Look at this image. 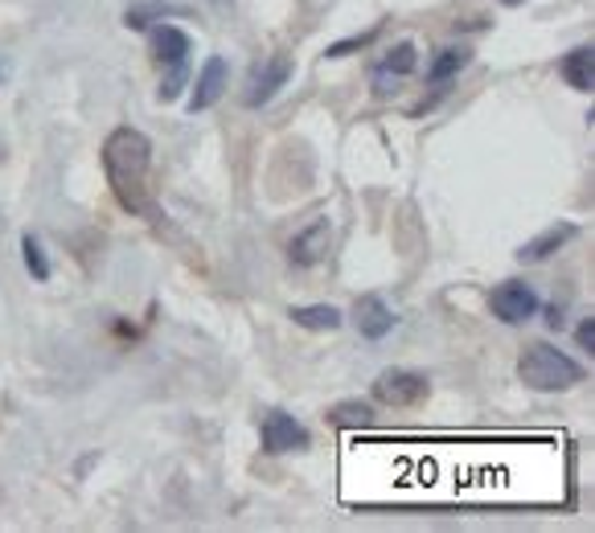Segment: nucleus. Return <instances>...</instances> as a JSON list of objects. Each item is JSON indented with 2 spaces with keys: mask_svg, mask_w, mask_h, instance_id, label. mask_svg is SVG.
<instances>
[{
  "mask_svg": "<svg viewBox=\"0 0 595 533\" xmlns=\"http://www.w3.org/2000/svg\"><path fill=\"white\" fill-rule=\"evenodd\" d=\"M103 169L116 202L128 214H152V140L136 128H116L103 145Z\"/></svg>",
  "mask_w": 595,
  "mask_h": 533,
  "instance_id": "1",
  "label": "nucleus"
},
{
  "mask_svg": "<svg viewBox=\"0 0 595 533\" xmlns=\"http://www.w3.org/2000/svg\"><path fill=\"white\" fill-rule=\"evenodd\" d=\"M518 377L530 390H566L583 382V365L554 345H530L518 361Z\"/></svg>",
  "mask_w": 595,
  "mask_h": 533,
  "instance_id": "2",
  "label": "nucleus"
},
{
  "mask_svg": "<svg viewBox=\"0 0 595 533\" xmlns=\"http://www.w3.org/2000/svg\"><path fill=\"white\" fill-rule=\"evenodd\" d=\"M148 42H152V54H157L160 66H169L164 83H160V99L169 103V99H177V95H181V87H185L189 50H193V42H189V33L177 30V25H157Z\"/></svg>",
  "mask_w": 595,
  "mask_h": 533,
  "instance_id": "3",
  "label": "nucleus"
},
{
  "mask_svg": "<svg viewBox=\"0 0 595 533\" xmlns=\"http://www.w3.org/2000/svg\"><path fill=\"white\" fill-rule=\"evenodd\" d=\"M427 394H432V386H427V377L415 374V370H386V374H378L374 382V398L386 406H419Z\"/></svg>",
  "mask_w": 595,
  "mask_h": 533,
  "instance_id": "4",
  "label": "nucleus"
},
{
  "mask_svg": "<svg viewBox=\"0 0 595 533\" xmlns=\"http://www.w3.org/2000/svg\"><path fill=\"white\" fill-rule=\"evenodd\" d=\"M538 291L530 288V284H522V279H509V284H501V288H493V296H489V308H493L497 320H506V324H525V320L538 312Z\"/></svg>",
  "mask_w": 595,
  "mask_h": 533,
  "instance_id": "5",
  "label": "nucleus"
},
{
  "mask_svg": "<svg viewBox=\"0 0 595 533\" xmlns=\"http://www.w3.org/2000/svg\"><path fill=\"white\" fill-rule=\"evenodd\" d=\"M226 87H231V66H226V58H222V54L205 58L202 74H198V83H193V95H189V111H193V116H198V111H210V107L226 95Z\"/></svg>",
  "mask_w": 595,
  "mask_h": 533,
  "instance_id": "6",
  "label": "nucleus"
},
{
  "mask_svg": "<svg viewBox=\"0 0 595 533\" xmlns=\"http://www.w3.org/2000/svg\"><path fill=\"white\" fill-rule=\"evenodd\" d=\"M263 447L267 451H305L308 447V431L284 411H267L263 415Z\"/></svg>",
  "mask_w": 595,
  "mask_h": 533,
  "instance_id": "7",
  "label": "nucleus"
},
{
  "mask_svg": "<svg viewBox=\"0 0 595 533\" xmlns=\"http://www.w3.org/2000/svg\"><path fill=\"white\" fill-rule=\"evenodd\" d=\"M291 78V58L288 54H276V58L267 62V66H259L255 71V78H251V90H247V107H263V103L276 99V90L284 87Z\"/></svg>",
  "mask_w": 595,
  "mask_h": 533,
  "instance_id": "8",
  "label": "nucleus"
},
{
  "mask_svg": "<svg viewBox=\"0 0 595 533\" xmlns=\"http://www.w3.org/2000/svg\"><path fill=\"white\" fill-rule=\"evenodd\" d=\"M353 320H358L362 337H370V341H382L394 329V312L386 308L382 296H362V300L353 303Z\"/></svg>",
  "mask_w": 595,
  "mask_h": 533,
  "instance_id": "9",
  "label": "nucleus"
},
{
  "mask_svg": "<svg viewBox=\"0 0 595 533\" xmlns=\"http://www.w3.org/2000/svg\"><path fill=\"white\" fill-rule=\"evenodd\" d=\"M329 238H333L329 222H325V217L312 222L308 231H300L296 238H291V263H296V267H312V263H320L325 259V250H329Z\"/></svg>",
  "mask_w": 595,
  "mask_h": 533,
  "instance_id": "10",
  "label": "nucleus"
},
{
  "mask_svg": "<svg viewBox=\"0 0 595 533\" xmlns=\"http://www.w3.org/2000/svg\"><path fill=\"white\" fill-rule=\"evenodd\" d=\"M575 226H571V222H563V226H551V231H542L534 238V243H525L522 250H518V259L522 263H538V259H546V255H554V250H559V246L563 243H571V238H575Z\"/></svg>",
  "mask_w": 595,
  "mask_h": 533,
  "instance_id": "11",
  "label": "nucleus"
},
{
  "mask_svg": "<svg viewBox=\"0 0 595 533\" xmlns=\"http://www.w3.org/2000/svg\"><path fill=\"white\" fill-rule=\"evenodd\" d=\"M563 78L575 90H592L595 87V50H592V45H580V50H571V54H566V58H563Z\"/></svg>",
  "mask_w": 595,
  "mask_h": 533,
  "instance_id": "12",
  "label": "nucleus"
},
{
  "mask_svg": "<svg viewBox=\"0 0 595 533\" xmlns=\"http://www.w3.org/2000/svg\"><path fill=\"white\" fill-rule=\"evenodd\" d=\"M300 329H317V332H333L341 329V312H337L333 303H308V308H291L288 312Z\"/></svg>",
  "mask_w": 595,
  "mask_h": 533,
  "instance_id": "13",
  "label": "nucleus"
},
{
  "mask_svg": "<svg viewBox=\"0 0 595 533\" xmlns=\"http://www.w3.org/2000/svg\"><path fill=\"white\" fill-rule=\"evenodd\" d=\"M468 58H472V50H468V45H448V50H439V58L432 62L427 78H432V83H448L451 74L465 71Z\"/></svg>",
  "mask_w": 595,
  "mask_h": 533,
  "instance_id": "14",
  "label": "nucleus"
},
{
  "mask_svg": "<svg viewBox=\"0 0 595 533\" xmlns=\"http://www.w3.org/2000/svg\"><path fill=\"white\" fill-rule=\"evenodd\" d=\"M333 423L337 427H370V423H374V406L370 403H337Z\"/></svg>",
  "mask_w": 595,
  "mask_h": 533,
  "instance_id": "15",
  "label": "nucleus"
},
{
  "mask_svg": "<svg viewBox=\"0 0 595 533\" xmlns=\"http://www.w3.org/2000/svg\"><path fill=\"white\" fill-rule=\"evenodd\" d=\"M21 250H25V267L33 271V279H50V259H45V250H42V243L33 238V234H25L21 238Z\"/></svg>",
  "mask_w": 595,
  "mask_h": 533,
  "instance_id": "16",
  "label": "nucleus"
},
{
  "mask_svg": "<svg viewBox=\"0 0 595 533\" xmlns=\"http://www.w3.org/2000/svg\"><path fill=\"white\" fill-rule=\"evenodd\" d=\"M415 62H419V58H415V45H411V42H399V45H394V50H391V54H386V62H382V71H391V74H411V71H415Z\"/></svg>",
  "mask_w": 595,
  "mask_h": 533,
  "instance_id": "17",
  "label": "nucleus"
},
{
  "mask_svg": "<svg viewBox=\"0 0 595 533\" xmlns=\"http://www.w3.org/2000/svg\"><path fill=\"white\" fill-rule=\"evenodd\" d=\"M378 30H370V33H358V38H349V42H337V45H329V58H346L349 50H358V45H365L370 38H374Z\"/></svg>",
  "mask_w": 595,
  "mask_h": 533,
  "instance_id": "18",
  "label": "nucleus"
},
{
  "mask_svg": "<svg viewBox=\"0 0 595 533\" xmlns=\"http://www.w3.org/2000/svg\"><path fill=\"white\" fill-rule=\"evenodd\" d=\"M575 337H580V345H583V349H595V320H583Z\"/></svg>",
  "mask_w": 595,
  "mask_h": 533,
  "instance_id": "19",
  "label": "nucleus"
},
{
  "mask_svg": "<svg viewBox=\"0 0 595 533\" xmlns=\"http://www.w3.org/2000/svg\"><path fill=\"white\" fill-rule=\"evenodd\" d=\"M394 78H399V74H391V71H378V78H374L378 95H391V90H394Z\"/></svg>",
  "mask_w": 595,
  "mask_h": 533,
  "instance_id": "20",
  "label": "nucleus"
},
{
  "mask_svg": "<svg viewBox=\"0 0 595 533\" xmlns=\"http://www.w3.org/2000/svg\"><path fill=\"white\" fill-rule=\"evenodd\" d=\"M4 78H9V62L0 58V83H4Z\"/></svg>",
  "mask_w": 595,
  "mask_h": 533,
  "instance_id": "21",
  "label": "nucleus"
},
{
  "mask_svg": "<svg viewBox=\"0 0 595 533\" xmlns=\"http://www.w3.org/2000/svg\"><path fill=\"white\" fill-rule=\"evenodd\" d=\"M501 4H522V0H501Z\"/></svg>",
  "mask_w": 595,
  "mask_h": 533,
  "instance_id": "22",
  "label": "nucleus"
}]
</instances>
